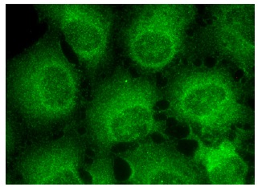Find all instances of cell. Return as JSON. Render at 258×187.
I'll list each match as a JSON object with an SVG mask.
<instances>
[{
  "mask_svg": "<svg viewBox=\"0 0 258 187\" xmlns=\"http://www.w3.org/2000/svg\"><path fill=\"white\" fill-rule=\"evenodd\" d=\"M7 98L34 130L49 131L74 119L81 101V78L53 32L9 62Z\"/></svg>",
  "mask_w": 258,
  "mask_h": 187,
  "instance_id": "obj_1",
  "label": "cell"
},
{
  "mask_svg": "<svg viewBox=\"0 0 258 187\" xmlns=\"http://www.w3.org/2000/svg\"><path fill=\"white\" fill-rule=\"evenodd\" d=\"M161 99L149 79L117 70L97 85L88 105L89 143L97 153H109L117 144L140 141L155 133L166 137V123L155 118Z\"/></svg>",
  "mask_w": 258,
  "mask_h": 187,
  "instance_id": "obj_2",
  "label": "cell"
},
{
  "mask_svg": "<svg viewBox=\"0 0 258 187\" xmlns=\"http://www.w3.org/2000/svg\"><path fill=\"white\" fill-rule=\"evenodd\" d=\"M164 97L169 117L197 128L204 135H226L253 120L238 85L223 68L182 70L169 80Z\"/></svg>",
  "mask_w": 258,
  "mask_h": 187,
  "instance_id": "obj_3",
  "label": "cell"
},
{
  "mask_svg": "<svg viewBox=\"0 0 258 187\" xmlns=\"http://www.w3.org/2000/svg\"><path fill=\"white\" fill-rule=\"evenodd\" d=\"M194 4H147L136 8L121 39L126 56L137 68L158 72L171 65L197 18Z\"/></svg>",
  "mask_w": 258,
  "mask_h": 187,
  "instance_id": "obj_4",
  "label": "cell"
},
{
  "mask_svg": "<svg viewBox=\"0 0 258 187\" xmlns=\"http://www.w3.org/2000/svg\"><path fill=\"white\" fill-rule=\"evenodd\" d=\"M42 16L64 34L80 63L94 78L109 64L112 53L113 15L95 4H39Z\"/></svg>",
  "mask_w": 258,
  "mask_h": 187,
  "instance_id": "obj_5",
  "label": "cell"
},
{
  "mask_svg": "<svg viewBox=\"0 0 258 187\" xmlns=\"http://www.w3.org/2000/svg\"><path fill=\"white\" fill-rule=\"evenodd\" d=\"M210 21L203 31L207 49L243 70L255 74V19L252 4H217L212 6Z\"/></svg>",
  "mask_w": 258,
  "mask_h": 187,
  "instance_id": "obj_6",
  "label": "cell"
},
{
  "mask_svg": "<svg viewBox=\"0 0 258 187\" xmlns=\"http://www.w3.org/2000/svg\"><path fill=\"white\" fill-rule=\"evenodd\" d=\"M131 169V185H203L206 173L197 161L167 142L143 141L120 153Z\"/></svg>",
  "mask_w": 258,
  "mask_h": 187,
  "instance_id": "obj_7",
  "label": "cell"
},
{
  "mask_svg": "<svg viewBox=\"0 0 258 187\" xmlns=\"http://www.w3.org/2000/svg\"><path fill=\"white\" fill-rule=\"evenodd\" d=\"M86 150L84 140L66 135L35 145L20 158L16 169L26 185H84L79 170Z\"/></svg>",
  "mask_w": 258,
  "mask_h": 187,
  "instance_id": "obj_8",
  "label": "cell"
},
{
  "mask_svg": "<svg viewBox=\"0 0 258 187\" xmlns=\"http://www.w3.org/2000/svg\"><path fill=\"white\" fill-rule=\"evenodd\" d=\"M191 138L198 141L199 148L196 157L205 166L210 183L221 185L245 184L248 165L236 151L232 142L225 139L217 147H213L203 143L193 133H191Z\"/></svg>",
  "mask_w": 258,
  "mask_h": 187,
  "instance_id": "obj_9",
  "label": "cell"
},
{
  "mask_svg": "<svg viewBox=\"0 0 258 187\" xmlns=\"http://www.w3.org/2000/svg\"><path fill=\"white\" fill-rule=\"evenodd\" d=\"M114 159L109 153H97L95 158L86 168L92 177L93 185H114L117 181L114 175Z\"/></svg>",
  "mask_w": 258,
  "mask_h": 187,
  "instance_id": "obj_10",
  "label": "cell"
},
{
  "mask_svg": "<svg viewBox=\"0 0 258 187\" xmlns=\"http://www.w3.org/2000/svg\"><path fill=\"white\" fill-rule=\"evenodd\" d=\"M12 117L8 113L7 114V136L6 152L7 157L10 155L16 149L19 142V133L14 122L12 121Z\"/></svg>",
  "mask_w": 258,
  "mask_h": 187,
  "instance_id": "obj_11",
  "label": "cell"
}]
</instances>
